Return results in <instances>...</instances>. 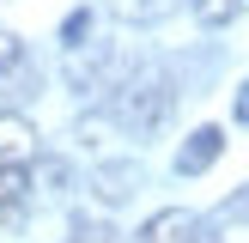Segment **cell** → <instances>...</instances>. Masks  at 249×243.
I'll use <instances>...</instances> for the list:
<instances>
[{"label": "cell", "mask_w": 249, "mask_h": 243, "mask_svg": "<svg viewBox=\"0 0 249 243\" xmlns=\"http://www.w3.org/2000/svg\"><path fill=\"white\" fill-rule=\"evenodd\" d=\"M170 109H177V79L164 67H134L109 97V122L122 134H134V140H152L170 122Z\"/></svg>", "instance_id": "1"}, {"label": "cell", "mask_w": 249, "mask_h": 243, "mask_svg": "<svg viewBox=\"0 0 249 243\" xmlns=\"http://www.w3.org/2000/svg\"><path fill=\"white\" fill-rule=\"evenodd\" d=\"M134 243H219V237L207 231L201 213H189V207H164V213H152V219L140 225Z\"/></svg>", "instance_id": "2"}, {"label": "cell", "mask_w": 249, "mask_h": 243, "mask_svg": "<svg viewBox=\"0 0 249 243\" xmlns=\"http://www.w3.org/2000/svg\"><path fill=\"white\" fill-rule=\"evenodd\" d=\"M109 67H116V55H109L104 43L67 49V79L79 85V91H109Z\"/></svg>", "instance_id": "3"}, {"label": "cell", "mask_w": 249, "mask_h": 243, "mask_svg": "<svg viewBox=\"0 0 249 243\" xmlns=\"http://www.w3.org/2000/svg\"><path fill=\"white\" fill-rule=\"evenodd\" d=\"M219 152H225V134H219V128H195L189 140H182V152H177V176H201V170H213Z\"/></svg>", "instance_id": "4"}, {"label": "cell", "mask_w": 249, "mask_h": 243, "mask_svg": "<svg viewBox=\"0 0 249 243\" xmlns=\"http://www.w3.org/2000/svg\"><path fill=\"white\" fill-rule=\"evenodd\" d=\"M91 182H97V201L116 207V201H128V194L140 189V164H134V158H122V164H97Z\"/></svg>", "instance_id": "5"}, {"label": "cell", "mask_w": 249, "mask_h": 243, "mask_svg": "<svg viewBox=\"0 0 249 243\" xmlns=\"http://www.w3.org/2000/svg\"><path fill=\"white\" fill-rule=\"evenodd\" d=\"M36 158V134L24 122H0V170H24Z\"/></svg>", "instance_id": "6"}, {"label": "cell", "mask_w": 249, "mask_h": 243, "mask_svg": "<svg viewBox=\"0 0 249 243\" xmlns=\"http://www.w3.org/2000/svg\"><path fill=\"white\" fill-rule=\"evenodd\" d=\"M249 12V0H195V18L207 24V31H225V24H237Z\"/></svg>", "instance_id": "7"}, {"label": "cell", "mask_w": 249, "mask_h": 243, "mask_svg": "<svg viewBox=\"0 0 249 243\" xmlns=\"http://www.w3.org/2000/svg\"><path fill=\"white\" fill-rule=\"evenodd\" d=\"M85 36H91V12H73V18L61 24V43H67V49H79Z\"/></svg>", "instance_id": "8"}, {"label": "cell", "mask_w": 249, "mask_h": 243, "mask_svg": "<svg viewBox=\"0 0 249 243\" xmlns=\"http://www.w3.org/2000/svg\"><path fill=\"white\" fill-rule=\"evenodd\" d=\"M12 67H24V43L12 31H0V73H12Z\"/></svg>", "instance_id": "9"}, {"label": "cell", "mask_w": 249, "mask_h": 243, "mask_svg": "<svg viewBox=\"0 0 249 243\" xmlns=\"http://www.w3.org/2000/svg\"><path fill=\"white\" fill-rule=\"evenodd\" d=\"M24 182H31L24 170H0V207H12V201H18V194H24Z\"/></svg>", "instance_id": "10"}, {"label": "cell", "mask_w": 249, "mask_h": 243, "mask_svg": "<svg viewBox=\"0 0 249 243\" xmlns=\"http://www.w3.org/2000/svg\"><path fill=\"white\" fill-rule=\"evenodd\" d=\"M67 243H122V237H116L109 225H79V231H73Z\"/></svg>", "instance_id": "11"}, {"label": "cell", "mask_w": 249, "mask_h": 243, "mask_svg": "<svg viewBox=\"0 0 249 243\" xmlns=\"http://www.w3.org/2000/svg\"><path fill=\"white\" fill-rule=\"evenodd\" d=\"M237 122H243V128H249V79L237 85Z\"/></svg>", "instance_id": "12"}, {"label": "cell", "mask_w": 249, "mask_h": 243, "mask_svg": "<svg viewBox=\"0 0 249 243\" xmlns=\"http://www.w3.org/2000/svg\"><path fill=\"white\" fill-rule=\"evenodd\" d=\"M170 0H140V18H152V12H164Z\"/></svg>", "instance_id": "13"}]
</instances>
